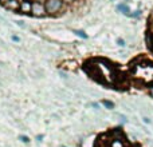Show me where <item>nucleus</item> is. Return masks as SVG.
I'll return each instance as SVG.
<instances>
[{
    "instance_id": "f257e3e1",
    "label": "nucleus",
    "mask_w": 153,
    "mask_h": 147,
    "mask_svg": "<svg viewBox=\"0 0 153 147\" xmlns=\"http://www.w3.org/2000/svg\"><path fill=\"white\" fill-rule=\"evenodd\" d=\"M45 5H46V11H47V13H55L62 8L63 1H62V0H47Z\"/></svg>"
},
{
    "instance_id": "f03ea898",
    "label": "nucleus",
    "mask_w": 153,
    "mask_h": 147,
    "mask_svg": "<svg viewBox=\"0 0 153 147\" xmlns=\"http://www.w3.org/2000/svg\"><path fill=\"white\" fill-rule=\"evenodd\" d=\"M31 13L34 16H36V18L45 16L46 13H47V11H46V5L43 4V3H40V1H34V3H32V11H31Z\"/></svg>"
},
{
    "instance_id": "7ed1b4c3",
    "label": "nucleus",
    "mask_w": 153,
    "mask_h": 147,
    "mask_svg": "<svg viewBox=\"0 0 153 147\" xmlns=\"http://www.w3.org/2000/svg\"><path fill=\"white\" fill-rule=\"evenodd\" d=\"M19 11H20L22 13H31L32 3L30 1V0H23V1L20 3V8H19Z\"/></svg>"
},
{
    "instance_id": "20e7f679",
    "label": "nucleus",
    "mask_w": 153,
    "mask_h": 147,
    "mask_svg": "<svg viewBox=\"0 0 153 147\" xmlns=\"http://www.w3.org/2000/svg\"><path fill=\"white\" fill-rule=\"evenodd\" d=\"M4 7L10 11H18L19 8H20V3H19L18 0H10V1H7L4 4Z\"/></svg>"
},
{
    "instance_id": "39448f33",
    "label": "nucleus",
    "mask_w": 153,
    "mask_h": 147,
    "mask_svg": "<svg viewBox=\"0 0 153 147\" xmlns=\"http://www.w3.org/2000/svg\"><path fill=\"white\" fill-rule=\"evenodd\" d=\"M117 10L118 11H121L124 15H126V16H130L132 13H130V10H129V7H128V4H125V3H122V4H118L117 5Z\"/></svg>"
},
{
    "instance_id": "423d86ee",
    "label": "nucleus",
    "mask_w": 153,
    "mask_h": 147,
    "mask_svg": "<svg viewBox=\"0 0 153 147\" xmlns=\"http://www.w3.org/2000/svg\"><path fill=\"white\" fill-rule=\"evenodd\" d=\"M101 103H102L103 106H105V108H108V110H113L114 108V103L111 102V100H108V99H103V100H101Z\"/></svg>"
},
{
    "instance_id": "0eeeda50",
    "label": "nucleus",
    "mask_w": 153,
    "mask_h": 147,
    "mask_svg": "<svg viewBox=\"0 0 153 147\" xmlns=\"http://www.w3.org/2000/svg\"><path fill=\"white\" fill-rule=\"evenodd\" d=\"M74 34H76L79 37H83V39H87V35H86V32H85V31H81V29H75Z\"/></svg>"
},
{
    "instance_id": "6e6552de",
    "label": "nucleus",
    "mask_w": 153,
    "mask_h": 147,
    "mask_svg": "<svg viewBox=\"0 0 153 147\" xmlns=\"http://www.w3.org/2000/svg\"><path fill=\"white\" fill-rule=\"evenodd\" d=\"M19 139H20L23 143H28L30 142V138L26 137V135H20V137H19Z\"/></svg>"
},
{
    "instance_id": "1a4fd4ad",
    "label": "nucleus",
    "mask_w": 153,
    "mask_h": 147,
    "mask_svg": "<svg viewBox=\"0 0 153 147\" xmlns=\"http://www.w3.org/2000/svg\"><path fill=\"white\" fill-rule=\"evenodd\" d=\"M140 16H141V11L137 10V11H134V12L130 15V18H140Z\"/></svg>"
},
{
    "instance_id": "9d476101",
    "label": "nucleus",
    "mask_w": 153,
    "mask_h": 147,
    "mask_svg": "<svg viewBox=\"0 0 153 147\" xmlns=\"http://www.w3.org/2000/svg\"><path fill=\"white\" fill-rule=\"evenodd\" d=\"M117 43H118V46H121V47H125V46H126V43H125L124 39H117Z\"/></svg>"
},
{
    "instance_id": "9b49d317",
    "label": "nucleus",
    "mask_w": 153,
    "mask_h": 147,
    "mask_svg": "<svg viewBox=\"0 0 153 147\" xmlns=\"http://www.w3.org/2000/svg\"><path fill=\"white\" fill-rule=\"evenodd\" d=\"M12 40H13L15 43H19V42H20V37L16 36V35H13V36H12Z\"/></svg>"
},
{
    "instance_id": "f8f14e48",
    "label": "nucleus",
    "mask_w": 153,
    "mask_h": 147,
    "mask_svg": "<svg viewBox=\"0 0 153 147\" xmlns=\"http://www.w3.org/2000/svg\"><path fill=\"white\" fill-rule=\"evenodd\" d=\"M148 91H149V95H151V96L153 98V84H151V86H149V90H148Z\"/></svg>"
},
{
    "instance_id": "ddd939ff",
    "label": "nucleus",
    "mask_w": 153,
    "mask_h": 147,
    "mask_svg": "<svg viewBox=\"0 0 153 147\" xmlns=\"http://www.w3.org/2000/svg\"><path fill=\"white\" fill-rule=\"evenodd\" d=\"M144 122H145V123H151V121H149V118H144Z\"/></svg>"
},
{
    "instance_id": "4468645a",
    "label": "nucleus",
    "mask_w": 153,
    "mask_h": 147,
    "mask_svg": "<svg viewBox=\"0 0 153 147\" xmlns=\"http://www.w3.org/2000/svg\"><path fill=\"white\" fill-rule=\"evenodd\" d=\"M7 1H10V0H0V3H1V4H5Z\"/></svg>"
},
{
    "instance_id": "2eb2a0df",
    "label": "nucleus",
    "mask_w": 153,
    "mask_h": 147,
    "mask_svg": "<svg viewBox=\"0 0 153 147\" xmlns=\"http://www.w3.org/2000/svg\"><path fill=\"white\" fill-rule=\"evenodd\" d=\"M62 147H66V146H62Z\"/></svg>"
}]
</instances>
